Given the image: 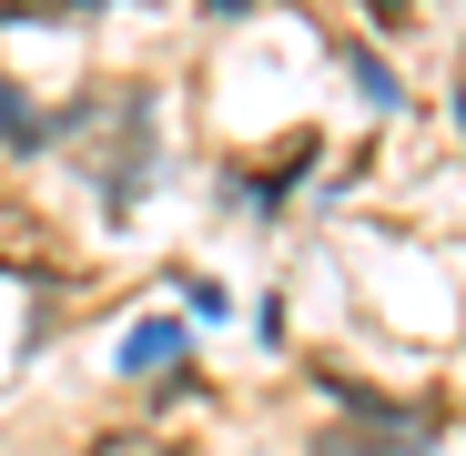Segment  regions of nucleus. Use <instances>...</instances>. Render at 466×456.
<instances>
[{"mask_svg": "<svg viewBox=\"0 0 466 456\" xmlns=\"http://www.w3.org/2000/svg\"><path fill=\"white\" fill-rule=\"evenodd\" d=\"M183 355V325L173 315H142L132 335H122V375H152V365H173Z\"/></svg>", "mask_w": 466, "mask_h": 456, "instance_id": "2", "label": "nucleus"}, {"mask_svg": "<svg viewBox=\"0 0 466 456\" xmlns=\"http://www.w3.org/2000/svg\"><path fill=\"white\" fill-rule=\"evenodd\" d=\"M142 173H152V92L122 102V152H112V173H102V213H132L142 203Z\"/></svg>", "mask_w": 466, "mask_h": 456, "instance_id": "1", "label": "nucleus"}, {"mask_svg": "<svg viewBox=\"0 0 466 456\" xmlns=\"http://www.w3.org/2000/svg\"><path fill=\"white\" fill-rule=\"evenodd\" d=\"M355 82H365V102H385V112H396V102H406V82H396V71H385L375 51H355Z\"/></svg>", "mask_w": 466, "mask_h": 456, "instance_id": "5", "label": "nucleus"}, {"mask_svg": "<svg viewBox=\"0 0 466 456\" xmlns=\"http://www.w3.org/2000/svg\"><path fill=\"white\" fill-rule=\"evenodd\" d=\"M92 456H173L163 436H92Z\"/></svg>", "mask_w": 466, "mask_h": 456, "instance_id": "6", "label": "nucleus"}, {"mask_svg": "<svg viewBox=\"0 0 466 456\" xmlns=\"http://www.w3.org/2000/svg\"><path fill=\"white\" fill-rule=\"evenodd\" d=\"M315 456H416V446L375 436V426H355V436H345V426H325V436H315Z\"/></svg>", "mask_w": 466, "mask_h": 456, "instance_id": "4", "label": "nucleus"}, {"mask_svg": "<svg viewBox=\"0 0 466 456\" xmlns=\"http://www.w3.org/2000/svg\"><path fill=\"white\" fill-rule=\"evenodd\" d=\"M203 11H223V21H244V11H254V0H203Z\"/></svg>", "mask_w": 466, "mask_h": 456, "instance_id": "7", "label": "nucleus"}, {"mask_svg": "<svg viewBox=\"0 0 466 456\" xmlns=\"http://www.w3.org/2000/svg\"><path fill=\"white\" fill-rule=\"evenodd\" d=\"M0 142H11V152H21V163H31V152H41V142H51V122H41V112H31V102L11 92V82H0Z\"/></svg>", "mask_w": 466, "mask_h": 456, "instance_id": "3", "label": "nucleus"}]
</instances>
